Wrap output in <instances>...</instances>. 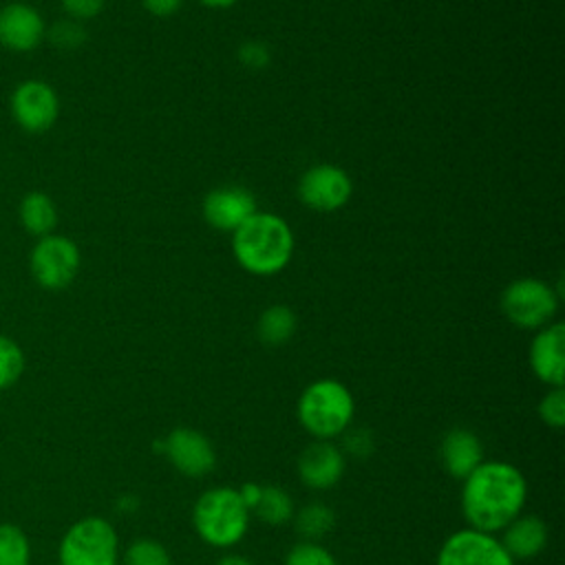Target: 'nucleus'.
<instances>
[{
	"instance_id": "nucleus-1",
	"label": "nucleus",
	"mask_w": 565,
	"mask_h": 565,
	"mask_svg": "<svg viewBox=\"0 0 565 565\" xmlns=\"http://www.w3.org/2000/svg\"><path fill=\"white\" fill-rule=\"evenodd\" d=\"M527 499V483L519 468L505 461H481L461 490V512L472 530L494 534L514 521Z\"/></svg>"
},
{
	"instance_id": "nucleus-2",
	"label": "nucleus",
	"mask_w": 565,
	"mask_h": 565,
	"mask_svg": "<svg viewBox=\"0 0 565 565\" xmlns=\"http://www.w3.org/2000/svg\"><path fill=\"white\" fill-rule=\"evenodd\" d=\"M232 252L245 271L274 276L291 260L294 232L282 216L256 212L232 234Z\"/></svg>"
},
{
	"instance_id": "nucleus-3",
	"label": "nucleus",
	"mask_w": 565,
	"mask_h": 565,
	"mask_svg": "<svg viewBox=\"0 0 565 565\" xmlns=\"http://www.w3.org/2000/svg\"><path fill=\"white\" fill-rule=\"evenodd\" d=\"M196 534L214 547L238 543L249 525V508L234 488L205 490L192 510Z\"/></svg>"
},
{
	"instance_id": "nucleus-4",
	"label": "nucleus",
	"mask_w": 565,
	"mask_h": 565,
	"mask_svg": "<svg viewBox=\"0 0 565 565\" xmlns=\"http://www.w3.org/2000/svg\"><path fill=\"white\" fill-rule=\"evenodd\" d=\"M353 395L338 380L311 382L298 399V422L316 439H333L353 419Z\"/></svg>"
},
{
	"instance_id": "nucleus-5",
	"label": "nucleus",
	"mask_w": 565,
	"mask_h": 565,
	"mask_svg": "<svg viewBox=\"0 0 565 565\" xmlns=\"http://www.w3.org/2000/svg\"><path fill=\"white\" fill-rule=\"evenodd\" d=\"M117 534L102 516L73 523L60 543V565H117Z\"/></svg>"
},
{
	"instance_id": "nucleus-6",
	"label": "nucleus",
	"mask_w": 565,
	"mask_h": 565,
	"mask_svg": "<svg viewBox=\"0 0 565 565\" xmlns=\"http://www.w3.org/2000/svg\"><path fill=\"white\" fill-rule=\"evenodd\" d=\"M556 309L558 291L539 278L512 280L501 294V311L519 329H543Z\"/></svg>"
},
{
	"instance_id": "nucleus-7",
	"label": "nucleus",
	"mask_w": 565,
	"mask_h": 565,
	"mask_svg": "<svg viewBox=\"0 0 565 565\" xmlns=\"http://www.w3.org/2000/svg\"><path fill=\"white\" fill-rule=\"evenodd\" d=\"M79 265V247L62 234H49L38 238L29 254L31 276L46 291L66 289L75 280Z\"/></svg>"
},
{
	"instance_id": "nucleus-8",
	"label": "nucleus",
	"mask_w": 565,
	"mask_h": 565,
	"mask_svg": "<svg viewBox=\"0 0 565 565\" xmlns=\"http://www.w3.org/2000/svg\"><path fill=\"white\" fill-rule=\"evenodd\" d=\"M9 110L18 128L29 135H42L60 117V97L44 79H24L11 90Z\"/></svg>"
},
{
	"instance_id": "nucleus-9",
	"label": "nucleus",
	"mask_w": 565,
	"mask_h": 565,
	"mask_svg": "<svg viewBox=\"0 0 565 565\" xmlns=\"http://www.w3.org/2000/svg\"><path fill=\"white\" fill-rule=\"evenodd\" d=\"M351 194L353 181L335 163L311 166L298 181L300 201L316 212H335L349 203Z\"/></svg>"
},
{
	"instance_id": "nucleus-10",
	"label": "nucleus",
	"mask_w": 565,
	"mask_h": 565,
	"mask_svg": "<svg viewBox=\"0 0 565 565\" xmlns=\"http://www.w3.org/2000/svg\"><path fill=\"white\" fill-rule=\"evenodd\" d=\"M437 565H514V558L494 534L468 527L444 541Z\"/></svg>"
},
{
	"instance_id": "nucleus-11",
	"label": "nucleus",
	"mask_w": 565,
	"mask_h": 565,
	"mask_svg": "<svg viewBox=\"0 0 565 565\" xmlns=\"http://www.w3.org/2000/svg\"><path fill=\"white\" fill-rule=\"evenodd\" d=\"M46 40L42 13L26 2H9L0 9V44L13 53H31Z\"/></svg>"
},
{
	"instance_id": "nucleus-12",
	"label": "nucleus",
	"mask_w": 565,
	"mask_h": 565,
	"mask_svg": "<svg viewBox=\"0 0 565 565\" xmlns=\"http://www.w3.org/2000/svg\"><path fill=\"white\" fill-rule=\"evenodd\" d=\"M256 212L254 194L238 185L214 188L203 199V218L218 232L234 234Z\"/></svg>"
},
{
	"instance_id": "nucleus-13",
	"label": "nucleus",
	"mask_w": 565,
	"mask_h": 565,
	"mask_svg": "<svg viewBox=\"0 0 565 565\" xmlns=\"http://www.w3.org/2000/svg\"><path fill=\"white\" fill-rule=\"evenodd\" d=\"M161 448L170 463L185 477H203L216 463L212 441L194 428H174Z\"/></svg>"
},
{
	"instance_id": "nucleus-14",
	"label": "nucleus",
	"mask_w": 565,
	"mask_h": 565,
	"mask_svg": "<svg viewBox=\"0 0 565 565\" xmlns=\"http://www.w3.org/2000/svg\"><path fill=\"white\" fill-rule=\"evenodd\" d=\"M530 366L547 386L565 382V324L550 322L534 335L530 344Z\"/></svg>"
},
{
	"instance_id": "nucleus-15",
	"label": "nucleus",
	"mask_w": 565,
	"mask_h": 565,
	"mask_svg": "<svg viewBox=\"0 0 565 565\" xmlns=\"http://www.w3.org/2000/svg\"><path fill=\"white\" fill-rule=\"evenodd\" d=\"M344 472L342 450L329 439L311 441L298 457V475L305 486L327 490L340 481Z\"/></svg>"
},
{
	"instance_id": "nucleus-16",
	"label": "nucleus",
	"mask_w": 565,
	"mask_h": 565,
	"mask_svg": "<svg viewBox=\"0 0 565 565\" xmlns=\"http://www.w3.org/2000/svg\"><path fill=\"white\" fill-rule=\"evenodd\" d=\"M439 457L446 472L463 481L483 461V448L472 430L452 428L441 439Z\"/></svg>"
},
{
	"instance_id": "nucleus-17",
	"label": "nucleus",
	"mask_w": 565,
	"mask_h": 565,
	"mask_svg": "<svg viewBox=\"0 0 565 565\" xmlns=\"http://www.w3.org/2000/svg\"><path fill=\"white\" fill-rule=\"evenodd\" d=\"M547 543V525L532 514L516 516L503 527L501 545L512 558H532Z\"/></svg>"
},
{
	"instance_id": "nucleus-18",
	"label": "nucleus",
	"mask_w": 565,
	"mask_h": 565,
	"mask_svg": "<svg viewBox=\"0 0 565 565\" xmlns=\"http://www.w3.org/2000/svg\"><path fill=\"white\" fill-rule=\"evenodd\" d=\"M18 218H20V225L31 234V236H49L53 234L55 225H57V207H55V201L40 192V190H33V192H26L22 199H20V205H18Z\"/></svg>"
},
{
	"instance_id": "nucleus-19",
	"label": "nucleus",
	"mask_w": 565,
	"mask_h": 565,
	"mask_svg": "<svg viewBox=\"0 0 565 565\" xmlns=\"http://www.w3.org/2000/svg\"><path fill=\"white\" fill-rule=\"evenodd\" d=\"M296 313L287 305H271L260 313L256 333L263 344L280 347L291 340V335L296 333Z\"/></svg>"
},
{
	"instance_id": "nucleus-20",
	"label": "nucleus",
	"mask_w": 565,
	"mask_h": 565,
	"mask_svg": "<svg viewBox=\"0 0 565 565\" xmlns=\"http://www.w3.org/2000/svg\"><path fill=\"white\" fill-rule=\"evenodd\" d=\"M252 512H256V516L269 525H280L294 516V501L278 486H260V494Z\"/></svg>"
},
{
	"instance_id": "nucleus-21",
	"label": "nucleus",
	"mask_w": 565,
	"mask_h": 565,
	"mask_svg": "<svg viewBox=\"0 0 565 565\" xmlns=\"http://www.w3.org/2000/svg\"><path fill=\"white\" fill-rule=\"evenodd\" d=\"M294 523H296L298 534H302L307 541H316L333 527L335 512L327 503L313 501V503H307L305 508H300L298 512H294Z\"/></svg>"
},
{
	"instance_id": "nucleus-22",
	"label": "nucleus",
	"mask_w": 565,
	"mask_h": 565,
	"mask_svg": "<svg viewBox=\"0 0 565 565\" xmlns=\"http://www.w3.org/2000/svg\"><path fill=\"white\" fill-rule=\"evenodd\" d=\"M31 545L26 534L13 523H0V565H29Z\"/></svg>"
},
{
	"instance_id": "nucleus-23",
	"label": "nucleus",
	"mask_w": 565,
	"mask_h": 565,
	"mask_svg": "<svg viewBox=\"0 0 565 565\" xmlns=\"http://www.w3.org/2000/svg\"><path fill=\"white\" fill-rule=\"evenodd\" d=\"M24 371V353L20 344L0 333V391L13 386Z\"/></svg>"
},
{
	"instance_id": "nucleus-24",
	"label": "nucleus",
	"mask_w": 565,
	"mask_h": 565,
	"mask_svg": "<svg viewBox=\"0 0 565 565\" xmlns=\"http://www.w3.org/2000/svg\"><path fill=\"white\" fill-rule=\"evenodd\" d=\"M124 565H172L168 550L154 539H137L124 554Z\"/></svg>"
},
{
	"instance_id": "nucleus-25",
	"label": "nucleus",
	"mask_w": 565,
	"mask_h": 565,
	"mask_svg": "<svg viewBox=\"0 0 565 565\" xmlns=\"http://www.w3.org/2000/svg\"><path fill=\"white\" fill-rule=\"evenodd\" d=\"M86 38H88V33L82 26V22L71 20V18L60 20L53 26H46V40L60 51H75L86 42Z\"/></svg>"
},
{
	"instance_id": "nucleus-26",
	"label": "nucleus",
	"mask_w": 565,
	"mask_h": 565,
	"mask_svg": "<svg viewBox=\"0 0 565 565\" xmlns=\"http://www.w3.org/2000/svg\"><path fill=\"white\" fill-rule=\"evenodd\" d=\"M285 565H338L333 554L313 541L298 543L289 550Z\"/></svg>"
},
{
	"instance_id": "nucleus-27",
	"label": "nucleus",
	"mask_w": 565,
	"mask_h": 565,
	"mask_svg": "<svg viewBox=\"0 0 565 565\" xmlns=\"http://www.w3.org/2000/svg\"><path fill=\"white\" fill-rule=\"evenodd\" d=\"M539 415L543 424L550 428H563L565 426V391L563 386H552L543 399L539 402Z\"/></svg>"
},
{
	"instance_id": "nucleus-28",
	"label": "nucleus",
	"mask_w": 565,
	"mask_h": 565,
	"mask_svg": "<svg viewBox=\"0 0 565 565\" xmlns=\"http://www.w3.org/2000/svg\"><path fill=\"white\" fill-rule=\"evenodd\" d=\"M60 2L64 13L77 22L97 18L106 7V0H60Z\"/></svg>"
},
{
	"instance_id": "nucleus-29",
	"label": "nucleus",
	"mask_w": 565,
	"mask_h": 565,
	"mask_svg": "<svg viewBox=\"0 0 565 565\" xmlns=\"http://www.w3.org/2000/svg\"><path fill=\"white\" fill-rule=\"evenodd\" d=\"M269 49L263 42H243L238 49V60L247 68H265L269 64Z\"/></svg>"
},
{
	"instance_id": "nucleus-30",
	"label": "nucleus",
	"mask_w": 565,
	"mask_h": 565,
	"mask_svg": "<svg viewBox=\"0 0 565 565\" xmlns=\"http://www.w3.org/2000/svg\"><path fill=\"white\" fill-rule=\"evenodd\" d=\"M344 446H347V450H349L353 457L362 459V457H366V455L373 450V437H371L369 430L355 428L353 433H349V435L344 437Z\"/></svg>"
},
{
	"instance_id": "nucleus-31",
	"label": "nucleus",
	"mask_w": 565,
	"mask_h": 565,
	"mask_svg": "<svg viewBox=\"0 0 565 565\" xmlns=\"http://www.w3.org/2000/svg\"><path fill=\"white\" fill-rule=\"evenodd\" d=\"M183 0H143V9L154 18H170L181 9Z\"/></svg>"
},
{
	"instance_id": "nucleus-32",
	"label": "nucleus",
	"mask_w": 565,
	"mask_h": 565,
	"mask_svg": "<svg viewBox=\"0 0 565 565\" xmlns=\"http://www.w3.org/2000/svg\"><path fill=\"white\" fill-rule=\"evenodd\" d=\"M241 499L245 501V505L249 508V512H252V508H254V503L258 501V494H260V486H256V483H245L241 490Z\"/></svg>"
},
{
	"instance_id": "nucleus-33",
	"label": "nucleus",
	"mask_w": 565,
	"mask_h": 565,
	"mask_svg": "<svg viewBox=\"0 0 565 565\" xmlns=\"http://www.w3.org/2000/svg\"><path fill=\"white\" fill-rule=\"evenodd\" d=\"M216 565H254L249 558H245V556H238V554H227V556H223V558H218L216 561Z\"/></svg>"
},
{
	"instance_id": "nucleus-34",
	"label": "nucleus",
	"mask_w": 565,
	"mask_h": 565,
	"mask_svg": "<svg viewBox=\"0 0 565 565\" xmlns=\"http://www.w3.org/2000/svg\"><path fill=\"white\" fill-rule=\"evenodd\" d=\"M203 7H210V9H230L234 7L238 0H199Z\"/></svg>"
}]
</instances>
